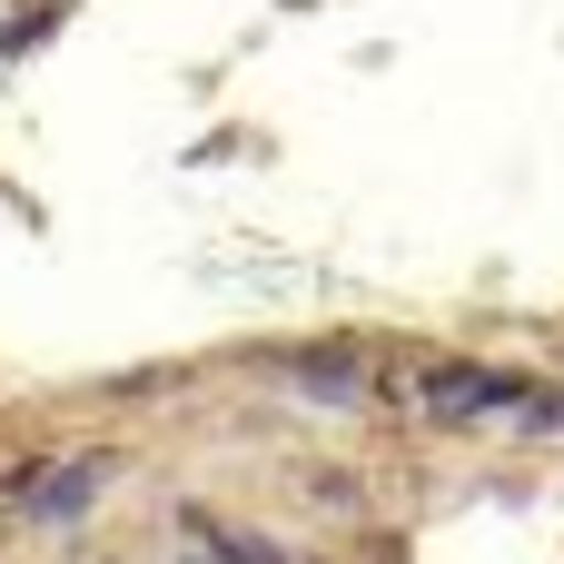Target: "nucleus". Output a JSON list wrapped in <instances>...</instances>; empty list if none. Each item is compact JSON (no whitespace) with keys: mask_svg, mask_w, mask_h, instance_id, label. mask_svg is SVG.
<instances>
[{"mask_svg":"<svg viewBox=\"0 0 564 564\" xmlns=\"http://www.w3.org/2000/svg\"><path fill=\"white\" fill-rule=\"evenodd\" d=\"M535 377L516 367H466V357H426L416 377H387V406H416L426 426H496V416H525Z\"/></svg>","mask_w":564,"mask_h":564,"instance_id":"nucleus-1","label":"nucleus"},{"mask_svg":"<svg viewBox=\"0 0 564 564\" xmlns=\"http://www.w3.org/2000/svg\"><path fill=\"white\" fill-rule=\"evenodd\" d=\"M99 486H109V456H79V466H59V476H20L30 525H69V516H89Z\"/></svg>","mask_w":564,"mask_h":564,"instance_id":"nucleus-2","label":"nucleus"},{"mask_svg":"<svg viewBox=\"0 0 564 564\" xmlns=\"http://www.w3.org/2000/svg\"><path fill=\"white\" fill-rule=\"evenodd\" d=\"M278 367H288L307 397H327V406H357V397H367V357H357V347H297V357H278Z\"/></svg>","mask_w":564,"mask_h":564,"instance_id":"nucleus-3","label":"nucleus"},{"mask_svg":"<svg viewBox=\"0 0 564 564\" xmlns=\"http://www.w3.org/2000/svg\"><path fill=\"white\" fill-rule=\"evenodd\" d=\"M50 30H59V10H20V20H10V30H0V50H10V59H20V50H40V40H50Z\"/></svg>","mask_w":564,"mask_h":564,"instance_id":"nucleus-4","label":"nucleus"}]
</instances>
